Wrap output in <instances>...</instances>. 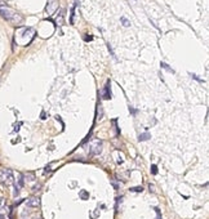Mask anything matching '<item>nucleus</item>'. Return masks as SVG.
I'll use <instances>...</instances> for the list:
<instances>
[{
	"label": "nucleus",
	"mask_w": 209,
	"mask_h": 219,
	"mask_svg": "<svg viewBox=\"0 0 209 219\" xmlns=\"http://www.w3.org/2000/svg\"><path fill=\"white\" fill-rule=\"evenodd\" d=\"M120 21H121V23H123L124 27H129V26H130V22L128 21L125 17H121V18H120Z\"/></svg>",
	"instance_id": "9d476101"
},
{
	"label": "nucleus",
	"mask_w": 209,
	"mask_h": 219,
	"mask_svg": "<svg viewBox=\"0 0 209 219\" xmlns=\"http://www.w3.org/2000/svg\"><path fill=\"white\" fill-rule=\"evenodd\" d=\"M151 135L149 134V133H143V134L139 135V140H146V139H150Z\"/></svg>",
	"instance_id": "9b49d317"
},
{
	"label": "nucleus",
	"mask_w": 209,
	"mask_h": 219,
	"mask_svg": "<svg viewBox=\"0 0 209 219\" xmlns=\"http://www.w3.org/2000/svg\"><path fill=\"white\" fill-rule=\"evenodd\" d=\"M89 148H91L92 155H99L102 151V140H92L89 144Z\"/></svg>",
	"instance_id": "20e7f679"
},
{
	"label": "nucleus",
	"mask_w": 209,
	"mask_h": 219,
	"mask_svg": "<svg viewBox=\"0 0 209 219\" xmlns=\"http://www.w3.org/2000/svg\"><path fill=\"white\" fill-rule=\"evenodd\" d=\"M0 1H3V0H0Z\"/></svg>",
	"instance_id": "6ab92c4d"
},
{
	"label": "nucleus",
	"mask_w": 209,
	"mask_h": 219,
	"mask_svg": "<svg viewBox=\"0 0 209 219\" xmlns=\"http://www.w3.org/2000/svg\"><path fill=\"white\" fill-rule=\"evenodd\" d=\"M57 9H58V0H48L46 8H45L46 13H48L49 15H52Z\"/></svg>",
	"instance_id": "39448f33"
},
{
	"label": "nucleus",
	"mask_w": 209,
	"mask_h": 219,
	"mask_svg": "<svg viewBox=\"0 0 209 219\" xmlns=\"http://www.w3.org/2000/svg\"><path fill=\"white\" fill-rule=\"evenodd\" d=\"M39 205H40V198L36 196H32L27 200V206L29 208H39Z\"/></svg>",
	"instance_id": "0eeeda50"
},
{
	"label": "nucleus",
	"mask_w": 209,
	"mask_h": 219,
	"mask_svg": "<svg viewBox=\"0 0 209 219\" xmlns=\"http://www.w3.org/2000/svg\"><path fill=\"white\" fill-rule=\"evenodd\" d=\"M36 31L31 27H23V29H18L15 32V41L19 45H27L30 44L31 40L34 39Z\"/></svg>",
	"instance_id": "f257e3e1"
},
{
	"label": "nucleus",
	"mask_w": 209,
	"mask_h": 219,
	"mask_svg": "<svg viewBox=\"0 0 209 219\" xmlns=\"http://www.w3.org/2000/svg\"><path fill=\"white\" fill-rule=\"evenodd\" d=\"M0 219H4V217H3V214H0Z\"/></svg>",
	"instance_id": "f3484780"
},
{
	"label": "nucleus",
	"mask_w": 209,
	"mask_h": 219,
	"mask_svg": "<svg viewBox=\"0 0 209 219\" xmlns=\"http://www.w3.org/2000/svg\"><path fill=\"white\" fill-rule=\"evenodd\" d=\"M130 191H133V192H142L143 188L142 187H134V188H130Z\"/></svg>",
	"instance_id": "ddd939ff"
},
{
	"label": "nucleus",
	"mask_w": 209,
	"mask_h": 219,
	"mask_svg": "<svg viewBox=\"0 0 209 219\" xmlns=\"http://www.w3.org/2000/svg\"><path fill=\"white\" fill-rule=\"evenodd\" d=\"M0 183H1L3 186H7V187L14 184L13 171L9 170V169H1L0 170Z\"/></svg>",
	"instance_id": "7ed1b4c3"
},
{
	"label": "nucleus",
	"mask_w": 209,
	"mask_h": 219,
	"mask_svg": "<svg viewBox=\"0 0 209 219\" xmlns=\"http://www.w3.org/2000/svg\"><path fill=\"white\" fill-rule=\"evenodd\" d=\"M161 67H164L165 70H168V71H172V68H170V67H169V66H168V65H165V63H164V62H163V63H161Z\"/></svg>",
	"instance_id": "dca6fc26"
},
{
	"label": "nucleus",
	"mask_w": 209,
	"mask_h": 219,
	"mask_svg": "<svg viewBox=\"0 0 209 219\" xmlns=\"http://www.w3.org/2000/svg\"><path fill=\"white\" fill-rule=\"evenodd\" d=\"M75 7H76V5L71 7V12H70V23H71V25H74V15H75Z\"/></svg>",
	"instance_id": "1a4fd4ad"
},
{
	"label": "nucleus",
	"mask_w": 209,
	"mask_h": 219,
	"mask_svg": "<svg viewBox=\"0 0 209 219\" xmlns=\"http://www.w3.org/2000/svg\"><path fill=\"white\" fill-rule=\"evenodd\" d=\"M25 177H26L27 181H34V179H35L34 174H27V175H25Z\"/></svg>",
	"instance_id": "4468645a"
},
{
	"label": "nucleus",
	"mask_w": 209,
	"mask_h": 219,
	"mask_svg": "<svg viewBox=\"0 0 209 219\" xmlns=\"http://www.w3.org/2000/svg\"><path fill=\"white\" fill-rule=\"evenodd\" d=\"M0 17H3L8 22L14 23V25H17V23H19L22 21L21 15H19L17 12H14L13 9H10L9 7H7V5H0Z\"/></svg>",
	"instance_id": "f03ea898"
},
{
	"label": "nucleus",
	"mask_w": 209,
	"mask_h": 219,
	"mask_svg": "<svg viewBox=\"0 0 209 219\" xmlns=\"http://www.w3.org/2000/svg\"><path fill=\"white\" fill-rule=\"evenodd\" d=\"M36 219H41V218H36Z\"/></svg>",
	"instance_id": "a211bd4d"
},
{
	"label": "nucleus",
	"mask_w": 209,
	"mask_h": 219,
	"mask_svg": "<svg viewBox=\"0 0 209 219\" xmlns=\"http://www.w3.org/2000/svg\"><path fill=\"white\" fill-rule=\"evenodd\" d=\"M80 196H81V198H88V193L85 192V191H81V192H80Z\"/></svg>",
	"instance_id": "2eb2a0df"
},
{
	"label": "nucleus",
	"mask_w": 209,
	"mask_h": 219,
	"mask_svg": "<svg viewBox=\"0 0 209 219\" xmlns=\"http://www.w3.org/2000/svg\"><path fill=\"white\" fill-rule=\"evenodd\" d=\"M7 212V201L5 198H0V214H5Z\"/></svg>",
	"instance_id": "6e6552de"
},
{
	"label": "nucleus",
	"mask_w": 209,
	"mask_h": 219,
	"mask_svg": "<svg viewBox=\"0 0 209 219\" xmlns=\"http://www.w3.org/2000/svg\"><path fill=\"white\" fill-rule=\"evenodd\" d=\"M110 87H111V83L110 80L106 81V84H104V87L102 89V93H101V97H102V99L107 101V99H111V90H110Z\"/></svg>",
	"instance_id": "423d86ee"
},
{
	"label": "nucleus",
	"mask_w": 209,
	"mask_h": 219,
	"mask_svg": "<svg viewBox=\"0 0 209 219\" xmlns=\"http://www.w3.org/2000/svg\"><path fill=\"white\" fill-rule=\"evenodd\" d=\"M151 173H152L154 175L157 174V166H156V165H152V166H151Z\"/></svg>",
	"instance_id": "f8f14e48"
}]
</instances>
